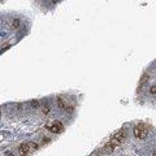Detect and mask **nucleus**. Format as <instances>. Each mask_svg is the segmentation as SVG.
Listing matches in <instances>:
<instances>
[{
    "instance_id": "obj_15",
    "label": "nucleus",
    "mask_w": 156,
    "mask_h": 156,
    "mask_svg": "<svg viewBox=\"0 0 156 156\" xmlns=\"http://www.w3.org/2000/svg\"><path fill=\"white\" fill-rule=\"evenodd\" d=\"M152 156H156V151H155V152H153V155H152Z\"/></svg>"
},
{
    "instance_id": "obj_11",
    "label": "nucleus",
    "mask_w": 156,
    "mask_h": 156,
    "mask_svg": "<svg viewBox=\"0 0 156 156\" xmlns=\"http://www.w3.org/2000/svg\"><path fill=\"white\" fill-rule=\"evenodd\" d=\"M31 107H34V108H38L39 107V102H38V100H31Z\"/></svg>"
},
{
    "instance_id": "obj_10",
    "label": "nucleus",
    "mask_w": 156,
    "mask_h": 156,
    "mask_svg": "<svg viewBox=\"0 0 156 156\" xmlns=\"http://www.w3.org/2000/svg\"><path fill=\"white\" fill-rule=\"evenodd\" d=\"M42 112H43L44 115H48V113L51 112V108H50L48 105H46V107H43V108H42Z\"/></svg>"
},
{
    "instance_id": "obj_2",
    "label": "nucleus",
    "mask_w": 156,
    "mask_h": 156,
    "mask_svg": "<svg viewBox=\"0 0 156 156\" xmlns=\"http://www.w3.org/2000/svg\"><path fill=\"white\" fill-rule=\"evenodd\" d=\"M125 135H126V131H125V129H121L120 131H117L116 134L113 135V138L111 139L109 142L112 143L115 147H118L120 144H122V142L125 141Z\"/></svg>"
},
{
    "instance_id": "obj_12",
    "label": "nucleus",
    "mask_w": 156,
    "mask_h": 156,
    "mask_svg": "<svg viewBox=\"0 0 156 156\" xmlns=\"http://www.w3.org/2000/svg\"><path fill=\"white\" fill-rule=\"evenodd\" d=\"M73 111H74V107H66L65 108V112H68V113H73Z\"/></svg>"
},
{
    "instance_id": "obj_3",
    "label": "nucleus",
    "mask_w": 156,
    "mask_h": 156,
    "mask_svg": "<svg viewBox=\"0 0 156 156\" xmlns=\"http://www.w3.org/2000/svg\"><path fill=\"white\" fill-rule=\"evenodd\" d=\"M46 129L50 130L51 133H61V131H64V125L61 122H55L52 125H47Z\"/></svg>"
},
{
    "instance_id": "obj_14",
    "label": "nucleus",
    "mask_w": 156,
    "mask_h": 156,
    "mask_svg": "<svg viewBox=\"0 0 156 156\" xmlns=\"http://www.w3.org/2000/svg\"><path fill=\"white\" fill-rule=\"evenodd\" d=\"M50 141H51L50 138H43V143H48Z\"/></svg>"
},
{
    "instance_id": "obj_8",
    "label": "nucleus",
    "mask_w": 156,
    "mask_h": 156,
    "mask_svg": "<svg viewBox=\"0 0 156 156\" xmlns=\"http://www.w3.org/2000/svg\"><path fill=\"white\" fill-rule=\"evenodd\" d=\"M27 144H29L30 151H37V150H38V144H37V143H34V142H29Z\"/></svg>"
},
{
    "instance_id": "obj_4",
    "label": "nucleus",
    "mask_w": 156,
    "mask_h": 156,
    "mask_svg": "<svg viewBox=\"0 0 156 156\" xmlns=\"http://www.w3.org/2000/svg\"><path fill=\"white\" fill-rule=\"evenodd\" d=\"M27 151H30L29 148V144L27 143H21L18 146V152H20V156H26L27 155Z\"/></svg>"
},
{
    "instance_id": "obj_5",
    "label": "nucleus",
    "mask_w": 156,
    "mask_h": 156,
    "mask_svg": "<svg viewBox=\"0 0 156 156\" xmlns=\"http://www.w3.org/2000/svg\"><path fill=\"white\" fill-rule=\"evenodd\" d=\"M115 146H113V144L112 143H111V142H108V143H105V146H104V148H103V151L104 152H107V153H112L113 151H115Z\"/></svg>"
},
{
    "instance_id": "obj_1",
    "label": "nucleus",
    "mask_w": 156,
    "mask_h": 156,
    "mask_svg": "<svg viewBox=\"0 0 156 156\" xmlns=\"http://www.w3.org/2000/svg\"><path fill=\"white\" fill-rule=\"evenodd\" d=\"M133 134L137 138H141V139H144L148 134V126L144 125V124H138L134 129H133Z\"/></svg>"
},
{
    "instance_id": "obj_13",
    "label": "nucleus",
    "mask_w": 156,
    "mask_h": 156,
    "mask_svg": "<svg viewBox=\"0 0 156 156\" xmlns=\"http://www.w3.org/2000/svg\"><path fill=\"white\" fill-rule=\"evenodd\" d=\"M150 92H151L152 95H155V94H156V85H155V86H152V87L150 88Z\"/></svg>"
},
{
    "instance_id": "obj_9",
    "label": "nucleus",
    "mask_w": 156,
    "mask_h": 156,
    "mask_svg": "<svg viewBox=\"0 0 156 156\" xmlns=\"http://www.w3.org/2000/svg\"><path fill=\"white\" fill-rule=\"evenodd\" d=\"M12 27H13V29H18V27H20V20H13Z\"/></svg>"
},
{
    "instance_id": "obj_16",
    "label": "nucleus",
    "mask_w": 156,
    "mask_h": 156,
    "mask_svg": "<svg viewBox=\"0 0 156 156\" xmlns=\"http://www.w3.org/2000/svg\"><path fill=\"white\" fill-rule=\"evenodd\" d=\"M8 156H13V155H8Z\"/></svg>"
},
{
    "instance_id": "obj_7",
    "label": "nucleus",
    "mask_w": 156,
    "mask_h": 156,
    "mask_svg": "<svg viewBox=\"0 0 156 156\" xmlns=\"http://www.w3.org/2000/svg\"><path fill=\"white\" fill-rule=\"evenodd\" d=\"M147 80H148V74H147V73H144V74L142 75V78H141V81H139V88L147 82Z\"/></svg>"
},
{
    "instance_id": "obj_6",
    "label": "nucleus",
    "mask_w": 156,
    "mask_h": 156,
    "mask_svg": "<svg viewBox=\"0 0 156 156\" xmlns=\"http://www.w3.org/2000/svg\"><path fill=\"white\" fill-rule=\"evenodd\" d=\"M56 102H57V105H59V107H60L61 109H64V111H65V108H66V107H68V105L65 104L64 99H63V98H60V96H59V98L56 99Z\"/></svg>"
}]
</instances>
